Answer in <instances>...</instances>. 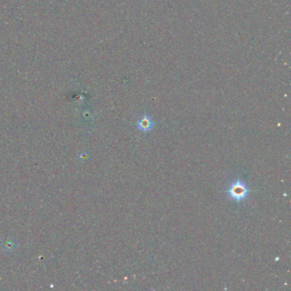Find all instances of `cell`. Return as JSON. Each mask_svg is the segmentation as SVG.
I'll use <instances>...</instances> for the list:
<instances>
[{"mask_svg": "<svg viewBox=\"0 0 291 291\" xmlns=\"http://www.w3.org/2000/svg\"><path fill=\"white\" fill-rule=\"evenodd\" d=\"M229 197L234 201H240L247 198L249 190L245 182L237 179L231 183L227 190Z\"/></svg>", "mask_w": 291, "mask_h": 291, "instance_id": "obj_1", "label": "cell"}, {"mask_svg": "<svg viewBox=\"0 0 291 291\" xmlns=\"http://www.w3.org/2000/svg\"><path fill=\"white\" fill-rule=\"evenodd\" d=\"M154 127V123L151 120V118L148 114H144L143 117L137 121V127L138 129L143 131V132H148L151 131Z\"/></svg>", "mask_w": 291, "mask_h": 291, "instance_id": "obj_2", "label": "cell"}]
</instances>
